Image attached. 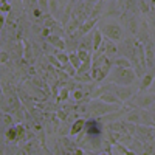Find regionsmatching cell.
<instances>
[{"label":"cell","mask_w":155,"mask_h":155,"mask_svg":"<svg viewBox=\"0 0 155 155\" xmlns=\"http://www.w3.org/2000/svg\"><path fill=\"white\" fill-rule=\"evenodd\" d=\"M84 126H85V121H84L82 118L76 120V121L73 123L71 129H70V134H71V135H76V134H79V132L82 130V129H84Z\"/></svg>","instance_id":"cell-14"},{"label":"cell","mask_w":155,"mask_h":155,"mask_svg":"<svg viewBox=\"0 0 155 155\" xmlns=\"http://www.w3.org/2000/svg\"><path fill=\"white\" fill-rule=\"evenodd\" d=\"M152 84H153V87H152V92H155V74H153V82H152Z\"/></svg>","instance_id":"cell-38"},{"label":"cell","mask_w":155,"mask_h":155,"mask_svg":"<svg viewBox=\"0 0 155 155\" xmlns=\"http://www.w3.org/2000/svg\"><path fill=\"white\" fill-rule=\"evenodd\" d=\"M150 22H152V28L155 31V12H152V16H150Z\"/></svg>","instance_id":"cell-34"},{"label":"cell","mask_w":155,"mask_h":155,"mask_svg":"<svg viewBox=\"0 0 155 155\" xmlns=\"http://www.w3.org/2000/svg\"><path fill=\"white\" fill-rule=\"evenodd\" d=\"M99 101L102 102H106V104H113V106H123V101L118 98V96H115L113 93H109V92H104L101 96H99Z\"/></svg>","instance_id":"cell-7"},{"label":"cell","mask_w":155,"mask_h":155,"mask_svg":"<svg viewBox=\"0 0 155 155\" xmlns=\"http://www.w3.org/2000/svg\"><path fill=\"white\" fill-rule=\"evenodd\" d=\"M33 14H34V17H41V16H42V11L39 9V6H37V8L33 9Z\"/></svg>","instance_id":"cell-33"},{"label":"cell","mask_w":155,"mask_h":155,"mask_svg":"<svg viewBox=\"0 0 155 155\" xmlns=\"http://www.w3.org/2000/svg\"><path fill=\"white\" fill-rule=\"evenodd\" d=\"M118 53V47L112 41H106V56H113Z\"/></svg>","instance_id":"cell-18"},{"label":"cell","mask_w":155,"mask_h":155,"mask_svg":"<svg viewBox=\"0 0 155 155\" xmlns=\"http://www.w3.org/2000/svg\"><path fill=\"white\" fill-rule=\"evenodd\" d=\"M2 9H3V11H9V5H8V3H5V5L2 6Z\"/></svg>","instance_id":"cell-36"},{"label":"cell","mask_w":155,"mask_h":155,"mask_svg":"<svg viewBox=\"0 0 155 155\" xmlns=\"http://www.w3.org/2000/svg\"><path fill=\"white\" fill-rule=\"evenodd\" d=\"M134 51H135V42H132L130 39L123 41V45L118 47V53H121V56H123V58H127V59L132 58Z\"/></svg>","instance_id":"cell-5"},{"label":"cell","mask_w":155,"mask_h":155,"mask_svg":"<svg viewBox=\"0 0 155 155\" xmlns=\"http://www.w3.org/2000/svg\"><path fill=\"white\" fill-rule=\"evenodd\" d=\"M155 101V96L153 95H141V96H138L137 98V104L135 106H138V107H143V109H146V107H149V106H152V102ZM134 106V107H135Z\"/></svg>","instance_id":"cell-8"},{"label":"cell","mask_w":155,"mask_h":155,"mask_svg":"<svg viewBox=\"0 0 155 155\" xmlns=\"http://www.w3.org/2000/svg\"><path fill=\"white\" fill-rule=\"evenodd\" d=\"M137 3H138V8L143 14H149L150 12V5L146 2V0H137Z\"/></svg>","instance_id":"cell-23"},{"label":"cell","mask_w":155,"mask_h":155,"mask_svg":"<svg viewBox=\"0 0 155 155\" xmlns=\"http://www.w3.org/2000/svg\"><path fill=\"white\" fill-rule=\"evenodd\" d=\"M101 88H102V92H109V93H113L115 96H118L123 102L127 101V99H130L135 95V92H137V90L132 88L130 85H118V84H113V82L102 85Z\"/></svg>","instance_id":"cell-2"},{"label":"cell","mask_w":155,"mask_h":155,"mask_svg":"<svg viewBox=\"0 0 155 155\" xmlns=\"http://www.w3.org/2000/svg\"><path fill=\"white\" fill-rule=\"evenodd\" d=\"M50 9L53 14H56V11H58V2L56 0H50Z\"/></svg>","instance_id":"cell-30"},{"label":"cell","mask_w":155,"mask_h":155,"mask_svg":"<svg viewBox=\"0 0 155 155\" xmlns=\"http://www.w3.org/2000/svg\"><path fill=\"white\" fill-rule=\"evenodd\" d=\"M144 54H146V67L152 68L153 67V51H152V44L150 42L144 44Z\"/></svg>","instance_id":"cell-10"},{"label":"cell","mask_w":155,"mask_h":155,"mask_svg":"<svg viewBox=\"0 0 155 155\" xmlns=\"http://www.w3.org/2000/svg\"><path fill=\"white\" fill-rule=\"evenodd\" d=\"M64 98H65V99L68 98V90H67V88H62V90H61V98H59V99H64Z\"/></svg>","instance_id":"cell-32"},{"label":"cell","mask_w":155,"mask_h":155,"mask_svg":"<svg viewBox=\"0 0 155 155\" xmlns=\"http://www.w3.org/2000/svg\"><path fill=\"white\" fill-rule=\"evenodd\" d=\"M152 82H153V74L152 73H146L143 76V79H141V84H140V92H144V90H147L149 87H152Z\"/></svg>","instance_id":"cell-11"},{"label":"cell","mask_w":155,"mask_h":155,"mask_svg":"<svg viewBox=\"0 0 155 155\" xmlns=\"http://www.w3.org/2000/svg\"><path fill=\"white\" fill-rule=\"evenodd\" d=\"M78 58L81 59V62L87 61L88 58H92L90 56V51H85V50H78Z\"/></svg>","instance_id":"cell-25"},{"label":"cell","mask_w":155,"mask_h":155,"mask_svg":"<svg viewBox=\"0 0 155 155\" xmlns=\"http://www.w3.org/2000/svg\"><path fill=\"white\" fill-rule=\"evenodd\" d=\"M127 22V25L130 27V31L135 34L137 33V28H138V23H137V19L135 17H132V19H129V20H126Z\"/></svg>","instance_id":"cell-26"},{"label":"cell","mask_w":155,"mask_h":155,"mask_svg":"<svg viewBox=\"0 0 155 155\" xmlns=\"http://www.w3.org/2000/svg\"><path fill=\"white\" fill-rule=\"evenodd\" d=\"M54 53H56V58H58V61L62 64V67L65 68L68 64H70V59H68V54H65L62 50H54Z\"/></svg>","instance_id":"cell-15"},{"label":"cell","mask_w":155,"mask_h":155,"mask_svg":"<svg viewBox=\"0 0 155 155\" xmlns=\"http://www.w3.org/2000/svg\"><path fill=\"white\" fill-rule=\"evenodd\" d=\"M92 64H93V61H92V58H88L87 61H84L82 62V65L78 68V71L76 73H85V71H90V68H92Z\"/></svg>","instance_id":"cell-22"},{"label":"cell","mask_w":155,"mask_h":155,"mask_svg":"<svg viewBox=\"0 0 155 155\" xmlns=\"http://www.w3.org/2000/svg\"><path fill=\"white\" fill-rule=\"evenodd\" d=\"M8 138H9V140H16V138H17V127H11V129H9Z\"/></svg>","instance_id":"cell-29"},{"label":"cell","mask_w":155,"mask_h":155,"mask_svg":"<svg viewBox=\"0 0 155 155\" xmlns=\"http://www.w3.org/2000/svg\"><path fill=\"white\" fill-rule=\"evenodd\" d=\"M68 59H70V64L76 68V71H78V68H79L81 65H82V62H81V59L78 58V53H70L68 54Z\"/></svg>","instance_id":"cell-20"},{"label":"cell","mask_w":155,"mask_h":155,"mask_svg":"<svg viewBox=\"0 0 155 155\" xmlns=\"http://www.w3.org/2000/svg\"><path fill=\"white\" fill-rule=\"evenodd\" d=\"M102 2H104V3H106V2H107V0H102Z\"/></svg>","instance_id":"cell-39"},{"label":"cell","mask_w":155,"mask_h":155,"mask_svg":"<svg viewBox=\"0 0 155 155\" xmlns=\"http://www.w3.org/2000/svg\"><path fill=\"white\" fill-rule=\"evenodd\" d=\"M53 27H56V20L51 19L50 16H47L45 17V23H44V28H53Z\"/></svg>","instance_id":"cell-27"},{"label":"cell","mask_w":155,"mask_h":155,"mask_svg":"<svg viewBox=\"0 0 155 155\" xmlns=\"http://www.w3.org/2000/svg\"><path fill=\"white\" fill-rule=\"evenodd\" d=\"M101 33L112 42H118L123 39V30H121L120 25H116V23H106L104 27L101 28Z\"/></svg>","instance_id":"cell-4"},{"label":"cell","mask_w":155,"mask_h":155,"mask_svg":"<svg viewBox=\"0 0 155 155\" xmlns=\"http://www.w3.org/2000/svg\"><path fill=\"white\" fill-rule=\"evenodd\" d=\"M106 74H104V71H102L99 67H96V65H93L92 67V79H95V81H102V79H106Z\"/></svg>","instance_id":"cell-17"},{"label":"cell","mask_w":155,"mask_h":155,"mask_svg":"<svg viewBox=\"0 0 155 155\" xmlns=\"http://www.w3.org/2000/svg\"><path fill=\"white\" fill-rule=\"evenodd\" d=\"M121 106H113V104H106V102H102V101H92L88 104V115L92 113L95 116H102V115H106V113H113L116 112Z\"/></svg>","instance_id":"cell-3"},{"label":"cell","mask_w":155,"mask_h":155,"mask_svg":"<svg viewBox=\"0 0 155 155\" xmlns=\"http://www.w3.org/2000/svg\"><path fill=\"white\" fill-rule=\"evenodd\" d=\"M150 112H153V113H155V101L152 102V106H150Z\"/></svg>","instance_id":"cell-37"},{"label":"cell","mask_w":155,"mask_h":155,"mask_svg":"<svg viewBox=\"0 0 155 155\" xmlns=\"http://www.w3.org/2000/svg\"><path fill=\"white\" fill-rule=\"evenodd\" d=\"M3 25H5V16L2 14V16H0V30L3 28Z\"/></svg>","instance_id":"cell-35"},{"label":"cell","mask_w":155,"mask_h":155,"mask_svg":"<svg viewBox=\"0 0 155 155\" xmlns=\"http://www.w3.org/2000/svg\"><path fill=\"white\" fill-rule=\"evenodd\" d=\"M112 65L120 67V68H130V67H132V62H130V59H127V58H123V56H121V58L113 59Z\"/></svg>","instance_id":"cell-12"},{"label":"cell","mask_w":155,"mask_h":155,"mask_svg":"<svg viewBox=\"0 0 155 155\" xmlns=\"http://www.w3.org/2000/svg\"><path fill=\"white\" fill-rule=\"evenodd\" d=\"M107 76H109V81L110 82L118 84V85H130L137 79V73L132 70V67L130 68L115 67V70H112Z\"/></svg>","instance_id":"cell-1"},{"label":"cell","mask_w":155,"mask_h":155,"mask_svg":"<svg viewBox=\"0 0 155 155\" xmlns=\"http://www.w3.org/2000/svg\"><path fill=\"white\" fill-rule=\"evenodd\" d=\"M37 3H39V9L42 12H47L50 9V0H37Z\"/></svg>","instance_id":"cell-24"},{"label":"cell","mask_w":155,"mask_h":155,"mask_svg":"<svg viewBox=\"0 0 155 155\" xmlns=\"http://www.w3.org/2000/svg\"><path fill=\"white\" fill-rule=\"evenodd\" d=\"M47 41L53 45L56 50H65V41H62V37H59V36H54V34H50L48 36V39Z\"/></svg>","instance_id":"cell-9"},{"label":"cell","mask_w":155,"mask_h":155,"mask_svg":"<svg viewBox=\"0 0 155 155\" xmlns=\"http://www.w3.org/2000/svg\"><path fill=\"white\" fill-rule=\"evenodd\" d=\"M126 120L127 123H132V124H140V109H132L130 112L126 113Z\"/></svg>","instance_id":"cell-13"},{"label":"cell","mask_w":155,"mask_h":155,"mask_svg":"<svg viewBox=\"0 0 155 155\" xmlns=\"http://www.w3.org/2000/svg\"><path fill=\"white\" fill-rule=\"evenodd\" d=\"M96 22H98V19H92V17H88L79 28H78V31L73 34V37H82L84 34H87L90 30H93V27L96 25Z\"/></svg>","instance_id":"cell-6"},{"label":"cell","mask_w":155,"mask_h":155,"mask_svg":"<svg viewBox=\"0 0 155 155\" xmlns=\"http://www.w3.org/2000/svg\"><path fill=\"white\" fill-rule=\"evenodd\" d=\"M79 50H85V51L93 50V37H84L79 42Z\"/></svg>","instance_id":"cell-16"},{"label":"cell","mask_w":155,"mask_h":155,"mask_svg":"<svg viewBox=\"0 0 155 155\" xmlns=\"http://www.w3.org/2000/svg\"><path fill=\"white\" fill-rule=\"evenodd\" d=\"M73 98H74L76 101H78V99H79V101H81V99L84 98V93L81 92V90H74V93H73Z\"/></svg>","instance_id":"cell-31"},{"label":"cell","mask_w":155,"mask_h":155,"mask_svg":"<svg viewBox=\"0 0 155 155\" xmlns=\"http://www.w3.org/2000/svg\"><path fill=\"white\" fill-rule=\"evenodd\" d=\"M48 61H50L51 64H54V67H56V68H61V70H64L62 64L58 61V58H56V56H48Z\"/></svg>","instance_id":"cell-28"},{"label":"cell","mask_w":155,"mask_h":155,"mask_svg":"<svg viewBox=\"0 0 155 155\" xmlns=\"http://www.w3.org/2000/svg\"><path fill=\"white\" fill-rule=\"evenodd\" d=\"M76 79L79 81V82L87 84V82L92 81V73H90V71H85V73H76Z\"/></svg>","instance_id":"cell-21"},{"label":"cell","mask_w":155,"mask_h":155,"mask_svg":"<svg viewBox=\"0 0 155 155\" xmlns=\"http://www.w3.org/2000/svg\"><path fill=\"white\" fill-rule=\"evenodd\" d=\"M101 44H102V33L98 31V30H95L93 31V50L98 51V48L101 47Z\"/></svg>","instance_id":"cell-19"}]
</instances>
